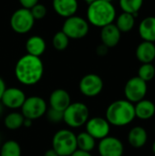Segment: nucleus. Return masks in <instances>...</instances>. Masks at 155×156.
Returning <instances> with one entry per match:
<instances>
[{"instance_id":"obj_1","label":"nucleus","mask_w":155,"mask_h":156,"mask_svg":"<svg viewBox=\"0 0 155 156\" xmlns=\"http://www.w3.org/2000/svg\"><path fill=\"white\" fill-rule=\"evenodd\" d=\"M44 74V65L39 57L29 54L22 56L15 67L16 80L26 86H33L40 81Z\"/></svg>"},{"instance_id":"obj_2","label":"nucleus","mask_w":155,"mask_h":156,"mask_svg":"<svg viewBox=\"0 0 155 156\" xmlns=\"http://www.w3.org/2000/svg\"><path fill=\"white\" fill-rule=\"evenodd\" d=\"M135 116L134 104L127 100H118L111 102L105 114V119L111 125L122 127L132 123Z\"/></svg>"},{"instance_id":"obj_3","label":"nucleus","mask_w":155,"mask_h":156,"mask_svg":"<svg viewBox=\"0 0 155 156\" xmlns=\"http://www.w3.org/2000/svg\"><path fill=\"white\" fill-rule=\"evenodd\" d=\"M87 18L89 23L101 28L114 22L116 19V9L111 2L96 0L89 4Z\"/></svg>"},{"instance_id":"obj_4","label":"nucleus","mask_w":155,"mask_h":156,"mask_svg":"<svg viewBox=\"0 0 155 156\" xmlns=\"http://www.w3.org/2000/svg\"><path fill=\"white\" fill-rule=\"evenodd\" d=\"M52 148L59 156H70L77 149V135L70 130L58 131L52 138Z\"/></svg>"},{"instance_id":"obj_5","label":"nucleus","mask_w":155,"mask_h":156,"mask_svg":"<svg viewBox=\"0 0 155 156\" xmlns=\"http://www.w3.org/2000/svg\"><path fill=\"white\" fill-rule=\"evenodd\" d=\"M90 119V110L83 102H71L63 112V122L71 128L85 125Z\"/></svg>"},{"instance_id":"obj_6","label":"nucleus","mask_w":155,"mask_h":156,"mask_svg":"<svg viewBox=\"0 0 155 156\" xmlns=\"http://www.w3.org/2000/svg\"><path fill=\"white\" fill-rule=\"evenodd\" d=\"M62 31L69 39L83 38L90 31L89 22L83 17L74 15L66 18L62 26Z\"/></svg>"},{"instance_id":"obj_7","label":"nucleus","mask_w":155,"mask_h":156,"mask_svg":"<svg viewBox=\"0 0 155 156\" xmlns=\"http://www.w3.org/2000/svg\"><path fill=\"white\" fill-rule=\"evenodd\" d=\"M47 111V102L39 96H31L26 98L21 107V113L24 118L31 121L41 118L46 114Z\"/></svg>"},{"instance_id":"obj_8","label":"nucleus","mask_w":155,"mask_h":156,"mask_svg":"<svg viewBox=\"0 0 155 156\" xmlns=\"http://www.w3.org/2000/svg\"><path fill=\"white\" fill-rule=\"evenodd\" d=\"M35 24V19L29 9L21 7L16 10L10 17V27L17 34L29 32Z\"/></svg>"},{"instance_id":"obj_9","label":"nucleus","mask_w":155,"mask_h":156,"mask_svg":"<svg viewBox=\"0 0 155 156\" xmlns=\"http://www.w3.org/2000/svg\"><path fill=\"white\" fill-rule=\"evenodd\" d=\"M147 90V82L143 80L138 76L132 77L127 80L124 86V96L126 98L125 100L135 104L145 98Z\"/></svg>"},{"instance_id":"obj_10","label":"nucleus","mask_w":155,"mask_h":156,"mask_svg":"<svg viewBox=\"0 0 155 156\" xmlns=\"http://www.w3.org/2000/svg\"><path fill=\"white\" fill-rule=\"evenodd\" d=\"M103 80L100 76L90 73L83 76L79 83V91L86 97H96L103 90Z\"/></svg>"},{"instance_id":"obj_11","label":"nucleus","mask_w":155,"mask_h":156,"mask_svg":"<svg viewBox=\"0 0 155 156\" xmlns=\"http://www.w3.org/2000/svg\"><path fill=\"white\" fill-rule=\"evenodd\" d=\"M86 132L95 140H101L109 136L111 132V124L102 117H93L87 121Z\"/></svg>"},{"instance_id":"obj_12","label":"nucleus","mask_w":155,"mask_h":156,"mask_svg":"<svg viewBox=\"0 0 155 156\" xmlns=\"http://www.w3.org/2000/svg\"><path fill=\"white\" fill-rule=\"evenodd\" d=\"M98 151L100 156H122L124 146L120 139L113 136H107L100 140Z\"/></svg>"},{"instance_id":"obj_13","label":"nucleus","mask_w":155,"mask_h":156,"mask_svg":"<svg viewBox=\"0 0 155 156\" xmlns=\"http://www.w3.org/2000/svg\"><path fill=\"white\" fill-rule=\"evenodd\" d=\"M26 99V94L21 89L11 87L5 89L0 101L4 107H6L11 110H16L19 108L21 109Z\"/></svg>"},{"instance_id":"obj_14","label":"nucleus","mask_w":155,"mask_h":156,"mask_svg":"<svg viewBox=\"0 0 155 156\" xmlns=\"http://www.w3.org/2000/svg\"><path fill=\"white\" fill-rule=\"evenodd\" d=\"M48 102L51 109L64 112L71 103V99L69 93L66 90L57 89L51 92Z\"/></svg>"},{"instance_id":"obj_15","label":"nucleus","mask_w":155,"mask_h":156,"mask_svg":"<svg viewBox=\"0 0 155 156\" xmlns=\"http://www.w3.org/2000/svg\"><path fill=\"white\" fill-rule=\"evenodd\" d=\"M121 37H122V32L119 30V28L116 27L114 23H111L110 25L101 27L100 30L101 43L106 47H108L109 48L116 47L119 44Z\"/></svg>"},{"instance_id":"obj_16","label":"nucleus","mask_w":155,"mask_h":156,"mask_svg":"<svg viewBox=\"0 0 155 156\" xmlns=\"http://www.w3.org/2000/svg\"><path fill=\"white\" fill-rule=\"evenodd\" d=\"M52 5L58 16L68 18L76 14L79 3L78 0H53Z\"/></svg>"},{"instance_id":"obj_17","label":"nucleus","mask_w":155,"mask_h":156,"mask_svg":"<svg viewBox=\"0 0 155 156\" xmlns=\"http://www.w3.org/2000/svg\"><path fill=\"white\" fill-rule=\"evenodd\" d=\"M137 59L142 63H152L155 59V43L149 41L141 42L135 51Z\"/></svg>"},{"instance_id":"obj_18","label":"nucleus","mask_w":155,"mask_h":156,"mask_svg":"<svg viewBox=\"0 0 155 156\" xmlns=\"http://www.w3.org/2000/svg\"><path fill=\"white\" fill-rule=\"evenodd\" d=\"M138 32L143 41L155 42V16L143 18L138 27Z\"/></svg>"},{"instance_id":"obj_19","label":"nucleus","mask_w":155,"mask_h":156,"mask_svg":"<svg viewBox=\"0 0 155 156\" xmlns=\"http://www.w3.org/2000/svg\"><path fill=\"white\" fill-rule=\"evenodd\" d=\"M136 118L147 121L153 118L155 114V104L150 100L143 99L134 104Z\"/></svg>"},{"instance_id":"obj_20","label":"nucleus","mask_w":155,"mask_h":156,"mask_svg":"<svg viewBox=\"0 0 155 156\" xmlns=\"http://www.w3.org/2000/svg\"><path fill=\"white\" fill-rule=\"evenodd\" d=\"M148 141V133L142 126L132 128L128 133V142L133 148L143 147Z\"/></svg>"},{"instance_id":"obj_21","label":"nucleus","mask_w":155,"mask_h":156,"mask_svg":"<svg viewBox=\"0 0 155 156\" xmlns=\"http://www.w3.org/2000/svg\"><path fill=\"white\" fill-rule=\"evenodd\" d=\"M47 44L45 39L40 36H32L27 38L26 42V54L39 57L44 54L46 51Z\"/></svg>"},{"instance_id":"obj_22","label":"nucleus","mask_w":155,"mask_h":156,"mask_svg":"<svg viewBox=\"0 0 155 156\" xmlns=\"http://www.w3.org/2000/svg\"><path fill=\"white\" fill-rule=\"evenodd\" d=\"M116 27L122 33H127L132 30L135 26V16L122 12L116 18Z\"/></svg>"},{"instance_id":"obj_23","label":"nucleus","mask_w":155,"mask_h":156,"mask_svg":"<svg viewBox=\"0 0 155 156\" xmlns=\"http://www.w3.org/2000/svg\"><path fill=\"white\" fill-rule=\"evenodd\" d=\"M96 146V140L86 131L77 135V147L79 150L90 153Z\"/></svg>"},{"instance_id":"obj_24","label":"nucleus","mask_w":155,"mask_h":156,"mask_svg":"<svg viewBox=\"0 0 155 156\" xmlns=\"http://www.w3.org/2000/svg\"><path fill=\"white\" fill-rule=\"evenodd\" d=\"M24 120H25V118L21 112H13L5 116V118L4 120V123H5V126L8 130L15 131V130H18L19 128H21L23 126Z\"/></svg>"},{"instance_id":"obj_25","label":"nucleus","mask_w":155,"mask_h":156,"mask_svg":"<svg viewBox=\"0 0 155 156\" xmlns=\"http://www.w3.org/2000/svg\"><path fill=\"white\" fill-rule=\"evenodd\" d=\"M21 146L15 140H8L1 146L0 156H21Z\"/></svg>"},{"instance_id":"obj_26","label":"nucleus","mask_w":155,"mask_h":156,"mask_svg":"<svg viewBox=\"0 0 155 156\" xmlns=\"http://www.w3.org/2000/svg\"><path fill=\"white\" fill-rule=\"evenodd\" d=\"M119 4L123 12L136 16L143 5V0H120Z\"/></svg>"},{"instance_id":"obj_27","label":"nucleus","mask_w":155,"mask_h":156,"mask_svg":"<svg viewBox=\"0 0 155 156\" xmlns=\"http://www.w3.org/2000/svg\"><path fill=\"white\" fill-rule=\"evenodd\" d=\"M138 77L145 82L151 81L155 77V67L152 63L142 64L138 70Z\"/></svg>"},{"instance_id":"obj_28","label":"nucleus","mask_w":155,"mask_h":156,"mask_svg":"<svg viewBox=\"0 0 155 156\" xmlns=\"http://www.w3.org/2000/svg\"><path fill=\"white\" fill-rule=\"evenodd\" d=\"M52 44L54 46V48L58 50V51H63L65 50L69 44V38L68 37V36L61 30L57 32L53 38H52Z\"/></svg>"},{"instance_id":"obj_29","label":"nucleus","mask_w":155,"mask_h":156,"mask_svg":"<svg viewBox=\"0 0 155 156\" xmlns=\"http://www.w3.org/2000/svg\"><path fill=\"white\" fill-rule=\"evenodd\" d=\"M29 10H30L35 20L36 19H37V20L42 19L47 15V7L43 4H40V3H37L33 7H31Z\"/></svg>"},{"instance_id":"obj_30","label":"nucleus","mask_w":155,"mask_h":156,"mask_svg":"<svg viewBox=\"0 0 155 156\" xmlns=\"http://www.w3.org/2000/svg\"><path fill=\"white\" fill-rule=\"evenodd\" d=\"M48 120L52 123H58L63 122V112H59L54 109H49L46 112Z\"/></svg>"},{"instance_id":"obj_31","label":"nucleus","mask_w":155,"mask_h":156,"mask_svg":"<svg viewBox=\"0 0 155 156\" xmlns=\"http://www.w3.org/2000/svg\"><path fill=\"white\" fill-rule=\"evenodd\" d=\"M39 0H19L20 5H22V7L24 8H27L30 9L31 7H33L35 5H37Z\"/></svg>"},{"instance_id":"obj_32","label":"nucleus","mask_w":155,"mask_h":156,"mask_svg":"<svg viewBox=\"0 0 155 156\" xmlns=\"http://www.w3.org/2000/svg\"><path fill=\"white\" fill-rule=\"evenodd\" d=\"M108 50H109V48L101 43V45L98 46V48L96 49V52H97V54L99 56H105L108 53Z\"/></svg>"},{"instance_id":"obj_33","label":"nucleus","mask_w":155,"mask_h":156,"mask_svg":"<svg viewBox=\"0 0 155 156\" xmlns=\"http://www.w3.org/2000/svg\"><path fill=\"white\" fill-rule=\"evenodd\" d=\"M70 156H92L90 153L89 152H85V151H81V150H79L77 149Z\"/></svg>"},{"instance_id":"obj_34","label":"nucleus","mask_w":155,"mask_h":156,"mask_svg":"<svg viewBox=\"0 0 155 156\" xmlns=\"http://www.w3.org/2000/svg\"><path fill=\"white\" fill-rule=\"evenodd\" d=\"M5 89H6L5 83V81H4V80L0 77V101H1V98H2V96H3V94H4Z\"/></svg>"},{"instance_id":"obj_35","label":"nucleus","mask_w":155,"mask_h":156,"mask_svg":"<svg viewBox=\"0 0 155 156\" xmlns=\"http://www.w3.org/2000/svg\"><path fill=\"white\" fill-rule=\"evenodd\" d=\"M44 156H59V155L57 154V152H56L53 148H51V149H48V151H46V153L44 154Z\"/></svg>"},{"instance_id":"obj_36","label":"nucleus","mask_w":155,"mask_h":156,"mask_svg":"<svg viewBox=\"0 0 155 156\" xmlns=\"http://www.w3.org/2000/svg\"><path fill=\"white\" fill-rule=\"evenodd\" d=\"M32 122H33V121H31V120H28V119H25V120H24V123H23V126H25V127L28 128V127H30V126H31V124H32Z\"/></svg>"},{"instance_id":"obj_37","label":"nucleus","mask_w":155,"mask_h":156,"mask_svg":"<svg viewBox=\"0 0 155 156\" xmlns=\"http://www.w3.org/2000/svg\"><path fill=\"white\" fill-rule=\"evenodd\" d=\"M153 154H155V141L153 142Z\"/></svg>"},{"instance_id":"obj_38","label":"nucleus","mask_w":155,"mask_h":156,"mask_svg":"<svg viewBox=\"0 0 155 156\" xmlns=\"http://www.w3.org/2000/svg\"><path fill=\"white\" fill-rule=\"evenodd\" d=\"M85 2H87L88 4H90V3H92V2H94V1H96V0H84Z\"/></svg>"},{"instance_id":"obj_39","label":"nucleus","mask_w":155,"mask_h":156,"mask_svg":"<svg viewBox=\"0 0 155 156\" xmlns=\"http://www.w3.org/2000/svg\"><path fill=\"white\" fill-rule=\"evenodd\" d=\"M2 111H3V104H2L1 101H0V113L2 112Z\"/></svg>"},{"instance_id":"obj_40","label":"nucleus","mask_w":155,"mask_h":156,"mask_svg":"<svg viewBox=\"0 0 155 156\" xmlns=\"http://www.w3.org/2000/svg\"><path fill=\"white\" fill-rule=\"evenodd\" d=\"M104 1H107V2H111V3L112 2V0H104Z\"/></svg>"},{"instance_id":"obj_41","label":"nucleus","mask_w":155,"mask_h":156,"mask_svg":"<svg viewBox=\"0 0 155 156\" xmlns=\"http://www.w3.org/2000/svg\"><path fill=\"white\" fill-rule=\"evenodd\" d=\"M0 143H1V137H0Z\"/></svg>"},{"instance_id":"obj_42","label":"nucleus","mask_w":155,"mask_h":156,"mask_svg":"<svg viewBox=\"0 0 155 156\" xmlns=\"http://www.w3.org/2000/svg\"><path fill=\"white\" fill-rule=\"evenodd\" d=\"M154 67H155V59H154Z\"/></svg>"},{"instance_id":"obj_43","label":"nucleus","mask_w":155,"mask_h":156,"mask_svg":"<svg viewBox=\"0 0 155 156\" xmlns=\"http://www.w3.org/2000/svg\"><path fill=\"white\" fill-rule=\"evenodd\" d=\"M154 129H155V127H154Z\"/></svg>"},{"instance_id":"obj_44","label":"nucleus","mask_w":155,"mask_h":156,"mask_svg":"<svg viewBox=\"0 0 155 156\" xmlns=\"http://www.w3.org/2000/svg\"><path fill=\"white\" fill-rule=\"evenodd\" d=\"M154 43H155V42H154Z\"/></svg>"}]
</instances>
